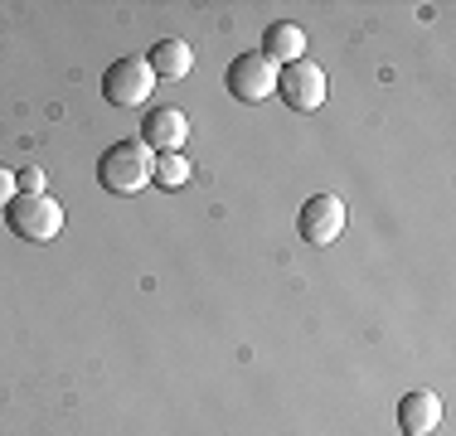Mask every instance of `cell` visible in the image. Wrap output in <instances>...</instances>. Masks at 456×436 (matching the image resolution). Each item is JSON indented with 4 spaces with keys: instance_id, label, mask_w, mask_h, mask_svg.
Returning a JSON list of instances; mask_svg holds the SVG:
<instances>
[{
    "instance_id": "1",
    "label": "cell",
    "mask_w": 456,
    "mask_h": 436,
    "mask_svg": "<svg viewBox=\"0 0 456 436\" xmlns=\"http://www.w3.org/2000/svg\"><path fill=\"white\" fill-rule=\"evenodd\" d=\"M151 160L156 156L141 141H117L97 160V180H102L107 194H141L151 184Z\"/></svg>"
},
{
    "instance_id": "2",
    "label": "cell",
    "mask_w": 456,
    "mask_h": 436,
    "mask_svg": "<svg viewBox=\"0 0 456 436\" xmlns=\"http://www.w3.org/2000/svg\"><path fill=\"white\" fill-rule=\"evenodd\" d=\"M5 223L20 243H53L63 233V204H53L49 194H15Z\"/></svg>"
},
{
    "instance_id": "3",
    "label": "cell",
    "mask_w": 456,
    "mask_h": 436,
    "mask_svg": "<svg viewBox=\"0 0 456 436\" xmlns=\"http://www.w3.org/2000/svg\"><path fill=\"white\" fill-rule=\"evenodd\" d=\"M345 223H350V209H345L335 194H311L297 214V233L306 238L311 247H330L335 238L345 233Z\"/></svg>"
},
{
    "instance_id": "4",
    "label": "cell",
    "mask_w": 456,
    "mask_h": 436,
    "mask_svg": "<svg viewBox=\"0 0 456 436\" xmlns=\"http://www.w3.org/2000/svg\"><path fill=\"white\" fill-rule=\"evenodd\" d=\"M277 97L291 112H316L325 102V69L311 59H297L287 69H277Z\"/></svg>"
},
{
    "instance_id": "5",
    "label": "cell",
    "mask_w": 456,
    "mask_h": 436,
    "mask_svg": "<svg viewBox=\"0 0 456 436\" xmlns=\"http://www.w3.org/2000/svg\"><path fill=\"white\" fill-rule=\"evenodd\" d=\"M151 93H156V73L146 69V59H117L102 73V97L112 107H141Z\"/></svg>"
},
{
    "instance_id": "6",
    "label": "cell",
    "mask_w": 456,
    "mask_h": 436,
    "mask_svg": "<svg viewBox=\"0 0 456 436\" xmlns=\"http://www.w3.org/2000/svg\"><path fill=\"white\" fill-rule=\"evenodd\" d=\"M228 87H233L238 102H267L277 93V63H267L263 53H243L228 69Z\"/></svg>"
},
{
    "instance_id": "7",
    "label": "cell",
    "mask_w": 456,
    "mask_h": 436,
    "mask_svg": "<svg viewBox=\"0 0 456 436\" xmlns=\"http://www.w3.org/2000/svg\"><path fill=\"white\" fill-rule=\"evenodd\" d=\"M184 141H190V117H184L180 107H156V112L141 122V146L156 150V156L180 150Z\"/></svg>"
},
{
    "instance_id": "8",
    "label": "cell",
    "mask_w": 456,
    "mask_h": 436,
    "mask_svg": "<svg viewBox=\"0 0 456 436\" xmlns=\"http://www.w3.org/2000/svg\"><path fill=\"white\" fill-rule=\"evenodd\" d=\"M442 422V398L428 388H412L403 392V402H398V427H403V436H432Z\"/></svg>"
},
{
    "instance_id": "9",
    "label": "cell",
    "mask_w": 456,
    "mask_h": 436,
    "mask_svg": "<svg viewBox=\"0 0 456 436\" xmlns=\"http://www.w3.org/2000/svg\"><path fill=\"white\" fill-rule=\"evenodd\" d=\"M146 69L156 73V78H166V83H180V78L194 73V49L184 39H160L156 49L146 53Z\"/></svg>"
},
{
    "instance_id": "10",
    "label": "cell",
    "mask_w": 456,
    "mask_h": 436,
    "mask_svg": "<svg viewBox=\"0 0 456 436\" xmlns=\"http://www.w3.org/2000/svg\"><path fill=\"white\" fill-rule=\"evenodd\" d=\"M263 59H267V63H297V59H306V29L291 25V20L267 25V35H263Z\"/></svg>"
},
{
    "instance_id": "11",
    "label": "cell",
    "mask_w": 456,
    "mask_h": 436,
    "mask_svg": "<svg viewBox=\"0 0 456 436\" xmlns=\"http://www.w3.org/2000/svg\"><path fill=\"white\" fill-rule=\"evenodd\" d=\"M151 180H156L160 190H180V184L190 180V160H184L180 150H166V156L151 160Z\"/></svg>"
},
{
    "instance_id": "12",
    "label": "cell",
    "mask_w": 456,
    "mask_h": 436,
    "mask_svg": "<svg viewBox=\"0 0 456 436\" xmlns=\"http://www.w3.org/2000/svg\"><path fill=\"white\" fill-rule=\"evenodd\" d=\"M15 194H45V170L25 166V170L15 174Z\"/></svg>"
},
{
    "instance_id": "13",
    "label": "cell",
    "mask_w": 456,
    "mask_h": 436,
    "mask_svg": "<svg viewBox=\"0 0 456 436\" xmlns=\"http://www.w3.org/2000/svg\"><path fill=\"white\" fill-rule=\"evenodd\" d=\"M10 199H15V174L0 166V209H10Z\"/></svg>"
}]
</instances>
